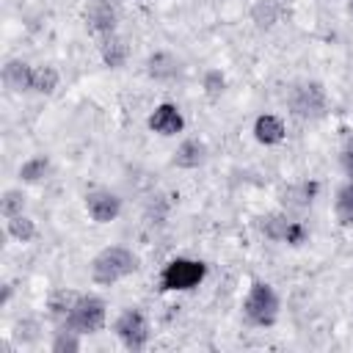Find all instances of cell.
Listing matches in <instances>:
<instances>
[{
  "instance_id": "obj_1",
  "label": "cell",
  "mask_w": 353,
  "mask_h": 353,
  "mask_svg": "<svg viewBox=\"0 0 353 353\" xmlns=\"http://www.w3.org/2000/svg\"><path fill=\"white\" fill-rule=\"evenodd\" d=\"M138 270V256L127 245H108L91 259V281L99 287H113L116 281Z\"/></svg>"
},
{
  "instance_id": "obj_2",
  "label": "cell",
  "mask_w": 353,
  "mask_h": 353,
  "mask_svg": "<svg viewBox=\"0 0 353 353\" xmlns=\"http://www.w3.org/2000/svg\"><path fill=\"white\" fill-rule=\"evenodd\" d=\"M279 312H281V301H279V292L273 290V284L254 281L245 292V301H243L245 323L254 328H270V325H276Z\"/></svg>"
},
{
  "instance_id": "obj_3",
  "label": "cell",
  "mask_w": 353,
  "mask_h": 353,
  "mask_svg": "<svg viewBox=\"0 0 353 353\" xmlns=\"http://www.w3.org/2000/svg\"><path fill=\"white\" fill-rule=\"evenodd\" d=\"M287 108L292 116H298L303 121L323 119L328 110V91L317 80H298L287 91Z\"/></svg>"
},
{
  "instance_id": "obj_4",
  "label": "cell",
  "mask_w": 353,
  "mask_h": 353,
  "mask_svg": "<svg viewBox=\"0 0 353 353\" xmlns=\"http://www.w3.org/2000/svg\"><path fill=\"white\" fill-rule=\"evenodd\" d=\"M108 323V303L94 292H80L61 323V328H72L77 334H97Z\"/></svg>"
},
{
  "instance_id": "obj_5",
  "label": "cell",
  "mask_w": 353,
  "mask_h": 353,
  "mask_svg": "<svg viewBox=\"0 0 353 353\" xmlns=\"http://www.w3.org/2000/svg\"><path fill=\"white\" fill-rule=\"evenodd\" d=\"M207 279V265L190 256H174L160 270V290L163 292H190Z\"/></svg>"
},
{
  "instance_id": "obj_6",
  "label": "cell",
  "mask_w": 353,
  "mask_h": 353,
  "mask_svg": "<svg viewBox=\"0 0 353 353\" xmlns=\"http://www.w3.org/2000/svg\"><path fill=\"white\" fill-rule=\"evenodd\" d=\"M113 331H116L119 342H121L127 350H132V353H138V350H143V347L149 345V320H146V314H143L138 306L124 309V312L116 317Z\"/></svg>"
},
{
  "instance_id": "obj_7",
  "label": "cell",
  "mask_w": 353,
  "mask_h": 353,
  "mask_svg": "<svg viewBox=\"0 0 353 353\" xmlns=\"http://www.w3.org/2000/svg\"><path fill=\"white\" fill-rule=\"evenodd\" d=\"M259 229H262V234H265L268 240L284 243V245H301V243H306V237H309L306 226H303L301 221H292V218L284 215V212H270V215H265V218L259 221Z\"/></svg>"
},
{
  "instance_id": "obj_8",
  "label": "cell",
  "mask_w": 353,
  "mask_h": 353,
  "mask_svg": "<svg viewBox=\"0 0 353 353\" xmlns=\"http://www.w3.org/2000/svg\"><path fill=\"white\" fill-rule=\"evenodd\" d=\"M85 212L94 223H110L121 215V196L110 188H94L85 193Z\"/></svg>"
},
{
  "instance_id": "obj_9",
  "label": "cell",
  "mask_w": 353,
  "mask_h": 353,
  "mask_svg": "<svg viewBox=\"0 0 353 353\" xmlns=\"http://www.w3.org/2000/svg\"><path fill=\"white\" fill-rule=\"evenodd\" d=\"M83 19H85L88 33H94L97 39H102V36L119 30V8H116L113 3L91 0V3L85 6V11H83Z\"/></svg>"
},
{
  "instance_id": "obj_10",
  "label": "cell",
  "mask_w": 353,
  "mask_h": 353,
  "mask_svg": "<svg viewBox=\"0 0 353 353\" xmlns=\"http://www.w3.org/2000/svg\"><path fill=\"white\" fill-rule=\"evenodd\" d=\"M146 124H149L152 132H157L163 138H171V135H179L185 130V116H182V110L174 102H160L149 113Z\"/></svg>"
},
{
  "instance_id": "obj_11",
  "label": "cell",
  "mask_w": 353,
  "mask_h": 353,
  "mask_svg": "<svg viewBox=\"0 0 353 353\" xmlns=\"http://www.w3.org/2000/svg\"><path fill=\"white\" fill-rule=\"evenodd\" d=\"M97 50H99V58H102V63L108 69H124L127 61H130V44H127V39L119 30L102 36L99 44H97Z\"/></svg>"
},
{
  "instance_id": "obj_12",
  "label": "cell",
  "mask_w": 353,
  "mask_h": 353,
  "mask_svg": "<svg viewBox=\"0 0 353 353\" xmlns=\"http://www.w3.org/2000/svg\"><path fill=\"white\" fill-rule=\"evenodd\" d=\"M3 85L11 94H28L33 91V66L22 58H8L3 66Z\"/></svg>"
},
{
  "instance_id": "obj_13",
  "label": "cell",
  "mask_w": 353,
  "mask_h": 353,
  "mask_svg": "<svg viewBox=\"0 0 353 353\" xmlns=\"http://www.w3.org/2000/svg\"><path fill=\"white\" fill-rule=\"evenodd\" d=\"M210 157V149L201 138H185L176 149H174V165L176 168H185V171H193V168H201Z\"/></svg>"
},
{
  "instance_id": "obj_14",
  "label": "cell",
  "mask_w": 353,
  "mask_h": 353,
  "mask_svg": "<svg viewBox=\"0 0 353 353\" xmlns=\"http://www.w3.org/2000/svg\"><path fill=\"white\" fill-rule=\"evenodd\" d=\"M251 132H254L256 143H262V146H279L287 138V127L276 113H259L254 119Z\"/></svg>"
},
{
  "instance_id": "obj_15",
  "label": "cell",
  "mask_w": 353,
  "mask_h": 353,
  "mask_svg": "<svg viewBox=\"0 0 353 353\" xmlns=\"http://www.w3.org/2000/svg\"><path fill=\"white\" fill-rule=\"evenodd\" d=\"M179 72H182V63L168 50H157L146 58V74L154 77V80H174Z\"/></svg>"
},
{
  "instance_id": "obj_16",
  "label": "cell",
  "mask_w": 353,
  "mask_h": 353,
  "mask_svg": "<svg viewBox=\"0 0 353 353\" xmlns=\"http://www.w3.org/2000/svg\"><path fill=\"white\" fill-rule=\"evenodd\" d=\"M317 190H320V182L317 179H303L298 185H290L281 193V204L290 207V210H306L317 199Z\"/></svg>"
},
{
  "instance_id": "obj_17",
  "label": "cell",
  "mask_w": 353,
  "mask_h": 353,
  "mask_svg": "<svg viewBox=\"0 0 353 353\" xmlns=\"http://www.w3.org/2000/svg\"><path fill=\"white\" fill-rule=\"evenodd\" d=\"M47 174H50V157H47V154H33V157H28V160L19 165V171H17L19 182H25V185L44 182Z\"/></svg>"
},
{
  "instance_id": "obj_18",
  "label": "cell",
  "mask_w": 353,
  "mask_h": 353,
  "mask_svg": "<svg viewBox=\"0 0 353 353\" xmlns=\"http://www.w3.org/2000/svg\"><path fill=\"white\" fill-rule=\"evenodd\" d=\"M334 215L342 226H353V176H347V182L336 190L334 196Z\"/></svg>"
},
{
  "instance_id": "obj_19",
  "label": "cell",
  "mask_w": 353,
  "mask_h": 353,
  "mask_svg": "<svg viewBox=\"0 0 353 353\" xmlns=\"http://www.w3.org/2000/svg\"><path fill=\"white\" fill-rule=\"evenodd\" d=\"M61 83V74L52 63H39L33 66V94H41V97H50Z\"/></svg>"
},
{
  "instance_id": "obj_20",
  "label": "cell",
  "mask_w": 353,
  "mask_h": 353,
  "mask_svg": "<svg viewBox=\"0 0 353 353\" xmlns=\"http://www.w3.org/2000/svg\"><path fill=\"white\" fill-rule=\"evenodd\" d=\"M6 232H8V237H14L17 243H30V240H36V234H39V229H36V221L30 218V215H14V218H6Z\"/></svg>"
},
{
  "instance_id": "obj_21",
  "label": "cell",
  "mask_w": 353,
  "mask_h": 353,
  "mask_svg": "<svg viewBox=\"0 0 353 353\" xmlns=\"http://www.w3.org/2000/svg\"><path fill=\"white\" fill-rule=\"evenodd\" d=\"M77 295H80V292H74V290H58V292L50 295L47 312H50V317H52L58 325L66 320V314H69V309H72V303H74Z\"/></svg>"
},
{
  "instance_id": "obj_22",
  "label": "cell",
  "mask_w": 353,
  "mask_h": 353,
  "mask_svg": "<svg viewBox=\"0 0 353 353\" xmlns=\"http://www.w3.org/2000/svg\"><path fill=\"white\" fill-rule=\"evenodd\" d=\"M25 204H28V196L22 193V188H8L0 196V212H3V218L22 215L25 212Z\"/></svg>"
},
{
  "instance_id": "obj_23",
  "label": "cell",
  "mask_w": 353,
  "mask_h": 353,
  "mask_svg": "<svg viewBox=\"0 0 353 353\" xmlns=\"http://www.w3.org/2000/svg\"><path fill=\"white\" fill-rule=\"evenodd\" d=\"M80 336L83 334H77L72 328H61L50 347H52V353H77L80 350Z\"/></svg>"
},
{
  "instance_id": "obj_24",
  "label": "cell",
  "mask_w": 353,
  "mask_h": 353,
  "mask_svg": "<svg viewBox=\"0 0 353 353\" xmlns=\"http://www.w3.org/2000/svg\"><path fill=\"white\" fill-rule=\"evenodd\" d=\"M168 199L163 196V193H157V196H152L149 199V204H146V212H149V218H152V223H163L165 221V212H168Z\"/></svg>"
},
{
  "instance_id": "obj_25",
  "label": "cell",
  "mask_w": 353,
  "mask_h": 353,
  "mask_svg": "<svg viewBox=\"0 0 353 353\" xmlns=\"http://www.w3.org/2000/svg\"><path fill=\"white\" fill-rule=\"evenodd\" d=\"M223 88H226V77L218 72V69H210L207 74H204V91H207V97H221L223 94Z\"/></svg>"
},
{
  "instance_id": "obj_26",
  "label": "cell",
  "mask_w": 353,
  "mask_h": 353,
  "mask_svg": "<svg viewBox=\"0 0 353 353\" xmlns=\"http://www.w3.org/2000/svg\"><path fill=\"white\" fill-rule=\"evenodd\" d=\"M339 163H342V171H345L347 176H353V135L345 141L342 154H339Z\"/></svg>"
},
{
  "instance_id": "obj_27",
  "label": "cell",
  "mask_w": 353,
  "mask_h": 353,
  "mask_svg": "<svg viewBox=\"0 0 353 353\" xmlns=\"http://www.w3.org/2000/svg\"><path fill=\"white\" fill-rule=\"evenodd\" d=\"M99 3H113V6H119L121 0H99Z\"/></svg>"
},
{
  "instance_id": "obj_28",
  "label": "cell",
  "mask_w": 353,
  "mask_h": 353,
  "mask_svg": "<svg viewBox=\"0 0 353 353\" xmlns=\"http://www.w3.org/2000/svg\"><path fill=\"white\" fill-rule=\"evenodd\" d=\"M347 8H350V14H353V0H350V3H347Z\"/></svg>"
},
{
  "instance_id": "obj_29",
  "label": "cell",
  "mask_w": 353,
  "mask_h": 353,
  "mask_svg": "<svg viewBox=\"0 0 353 353\" xmlns=\"http://www.w3.org/2000/svg\"><path fill=\"white\" fill-rule=\"evenodd\" d=\"M138 3H146V0H138Z\"/></svg>"
}]
</instances>
